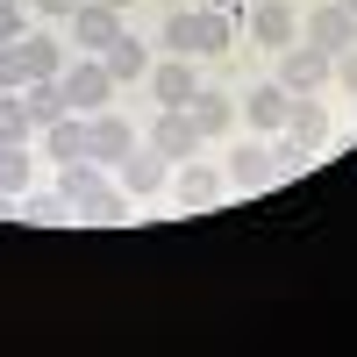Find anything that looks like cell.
<instances>
[{"label": "cell", "instance_id": "cell-11", "mask_svg": "<svg viewBox=\"0 0 357 357\" xmlns=\"http://www.w3.org/2000/svg\"><path fill=\"white\" fill-rule=\"evenodd\" d=\"M151 93H158V107H186V100L200 93L193 57H165V65H151Z\"/></svg>", "mask_w": 357, "mask_h": 357}, {"label": "cell", "instance_id": "cell-28", "mask_svg": "<svg viewBox=\"0 0 357 357\" xmlns=\"http://www.w3.org/2000/svg\"><path fill=\"white\" fill-rule=\"evenodd\" d=\"M29 8H36V15H50V22H57V15H65V22H72V15L86 8V0H29Z\"/></svg>", "mask_w": 357, "mask_h": 357}, {"label": "cell", "instance_id": "cell-3", "mask_svg": "<svg viewBox=\"0 0 357 357\" xmlns=\"http://www.w3.org/2000/svg\"><path fill=\"white\" fill-rule=\"evenodd\" d=\"M329 79H336V57H329V50H314L307 36L279 50V86H286V93H321Z\"/></svg>", "mask_w": 357, "mask_h": 357}, {"label": "cell", "instance_id": "cell-2", "mask_svg": "<svg viewBox=\"0 0 357 357\" xmlns=\"http://www.w3.org/2000/svg\"><path fill=\"white\" fill-rule=\"evenodd\" d=\"M321 143H329V107H321L314 93H293L286 129H279V158H293V165H301L307 151H321Z\"/></svg>", "mask_w": 357, "mask_h": 357}, {"label": "cell", "instance_id": "cell-14", "mask_svg": "<svg viewBox=\"0 0 357 357\" xmlns=\"http://www.w3.org/2000/svg\"><path fill=\"white\" fill-rule=\"evenodd\" d=\"M286 107H293V93H286L279 79H272V86H250V93H243V122L264 129V136H279V129H286Z\"/></svg>", "mask_w": 357, "mask_h": 357}, {"label": "cell", "instance_id": "cell-1", "mask_svg": "<svg viewBox=\"0 0 357 357\" xmlns=\"http://www.w3.org/2000/svg\"><path fill=\"white\" fill-rule=\"evenodd\" d=\"M57 193H65V207H79V215H100V222L129 215V193L107 178L100 158H72V165H57Z\"/></svg>", "mask_w": 357, "mask_h": 357}, {"label": "cell", "instance_id": "cell-26", "mask_svg": "<svg viewBox=\"0 0 357 357\" xmlns=\"http://www.w3.org/2000/svg\"><path fill=\"white\" fill-rule=\"evenodd\" d=\"M336 86L357 100V43H350V50H336Z\"/></svg>", "mask_w": 357, "mask_h": 357}, {"label": "cell", "instance_id": "cell-17", "mask_svg": "<svg viewBox=\"0 0 357 357\" xmlns=\"http://www.w3.org/2000/svg\"><path fill=\"white\" fill-rule=\"evenodd\" d=\"M186 114L200 122V136L215 143V136H229V129H236V93H215V86H200V93L186 100Z\"/></svg>", "mask_w": 357, "mask_h": 357}, {"label": "cell", "instance_id": "cell-22", "mask_svg": "<svg viewBox=\"0 0 357 357\" xmlns=\"http://www.w3.org/2000/svg\"><path fill=\"white\" fill-rule=\"evenodd\" d=\"M158 43H165V57H193V8H172L165 29H158Z\"/></svg>", "mask_w": 357, "mask_h": 357}, {"label": "cell", "instance_id": "cell-19", "mask_svg": "<svg viewBox=\"0 0 357 357\" xmlns=\"http://www.w3.org/2000/svg\"><path fill=\"white\" fill-rule=\"evenodd\" d=\"M22 107H29V122H36V129H50L57 114H72L65 79H29V86H22Z\"/></svg>", "mask_w": 357, "mask_h": 357}, {"label": "cell", "instance_id": "cell-18", "mask_svg": "<svg viewBox=\"0 0 357 357\" xmlns=\"http://www.w3.org/2000/svg\"><path fill=\"white\" fill-rule=\"evenodd\" d=\"M15 50H22V72L29 79H57V72H65V43H57L50 29H29Z\"/></svg>", "mask_w": 357, "mask_h": 357}, {"label": "cell", "instance_id": "cell-24", "mask_svg": "<svg viewBox=\"0 0 357 357\" xmlns=\"http://www.w3.org/2000/svg\"><path fill=\"white\" fill-rule=\"evenodd\" d=\"M29 15H36L29 0H0V43H22L29 36Z\"/></svg>", "mask_w": 357, "mask_h": 357}, {"label": "cell", "instance_id": "cell-30", "mask_svg": "<svg viewBox=\"0 0 357 357\" xmlns=\"http://www.w3.org/2000/svg\"><path fill=\"white\" fill-rule=\"evenodd\" d=\"M336 8H350V15H357V0H336Z\"/></svg>", "mask_w": 357, "mask_h": 357}, {"label": "cell", "instance_id": "cell-5", "mask_svg": "<svg viewBox=\"0 0 357 357\" xmlns=\"http://www.w3.org/2000/svg\"><path fill=\"white\" fill-rule=\"evenodd\" d=\"M114 186H122L129 200H151V193L172 186V158L165 151H129L122 165H114Z\"/></svg>", "mask_w": 357, "mask_h": 357}, {"label": "cell", "instance_id": "cell-27", "mask_svg": "<svg viewBox=\"0 0 357 357\" xmlns=\"http://www.w3.org/2000/svg\"><path fill=\"white\" fill-rule=\"evenodd\" d=\"M29 215H36V222H57V215H65V193H36V200H29Z\"/></svg>", "mask_w": 357, "mask_h": 357}, {"label": "cell", "instance_id": "cell-13", "mask_svg": "<svg viewBox=\"0 0 357 357\" xmlns=\"http://www.w3.org/2000/svg\"><path fill=\"white\" fill-rule=\"evenodd\" d=\"M222 193H229V172L222 165H178V207L200 215V207H215Z\"/></svg>", "mask_w": 357, "mask_h": 357}, {"label": "cell", "instance_id": "cell-15", "mask_svg": "<svg viewBox=\"0 0 357 357\" xmlns=\"http://www.w3.org/2000/svg\"><path fill=\"white\" fill-rule=\"evenodd\" d=\"M229 43H236V15H222V8H193V57H229Z\"/></svg>", "mask_w": 357, "mask_h": 357}, {"label": "cell", "instance_id": "cell-23", "mask_svg": "<svg viewBox=\"0 0 357 357\" xmlns=\"http://www.w3.org/2000/svg\"><path fill=\"white\" fill-rule=\"evenodd\" d=\"M29 136H36V122H29L22 93H0V143H29Z\"/></svg>", "mask_w": 357, "mask_h": 357}, {"label": "cell", "instance_id": "cell-16", "mask_svg": "<svg viewBox=\"0 0 357 357\" xmlns=\"http://www.w3.org/2000/svg\"><path fill=\"white\" fill-rule=\"evenodd\" d=\"M129 151H136V129H129V122H122L114 107H100V114H93V158H100V165L114 172V165H122Z\"/></svg>", "mask_w": 357, "mask_h": 357}, {"label": "cell", "instance_id": "cell-9", "mask_svg": "<svg viewBox=\"0 0 357 357\" xmlns=\"http://www.w3.org/2000/svg\"><path fill=\"white\" fill-rule=\"evenodd\" d=\"M250 36L264 50H286L301 36V15H293V0H250Z\"/></svg>", "mask_w": 357, "mask_h": 357}, {"label": "cell", "instance_id": "cell-29", "mask_svg": "<svg viewBox=\"0 0 357 357\" xmlns=\"http://www.w3.org/2000/svg\"><path fill=\"white\" fill-rule=\"evenodd\" d=\"M207 8H222V15H250V0H207Z\"/></svg>", "mask_w": 357, "mask_h": 357}, {"label": "cell", "instance_id": "cell-31", "mask_svg": "<svg viewBox=\"0 0 357 357\" xmlns=\"http://www.w3.org/2000/svg\"><path fill=\"white\" fill-rule=\"evenodd\" d=\"M107 8H129V0H107Z\"/></svg>", "mask_w": 357, "mask_h": 357}, {"label": "cell", "instance_id": "cell-12", "mask_svg": "<svg viewBox=\"0 0 357 357\" xmlns=\"http://www.w3.org/2000/svg\"><path fill=\"white\" fill-rule=\"evenodd\" d=\"M222 172H229V186H272V172H279V151H272V143H236Z\"/></svg>", "mask_w": 357, "mask_h": 357}, {"label": "cell", "instance_id": "cell-4", "mask_svg": "<svg viewBox=\"0 0 357 357\" xmlns=\"http://www.w3.org/2000/svg\"><path fill=\"white\" fill-rule=\"evenodd\" d=\"M57 79H65L72 114H100V107H114V93H122V86L107 79V65H100V57H86V65H65Z\"/></svg>", "mask_w": 357, "mask_h": 357}, {"label": "cell", "instance_id": "cell-25", "mask_svg": "<svg viewBox=\"0 0 357 357\" xmlns=\"http://www.w3.org/2000/svg\"><path fill=\"white\" fill-rule=\"evenodd\" d=\"M29 86V72H22V50L15 43H0V93H22Z\"/></svg>", "mask_w": 357, "mask_h": 357}, {"label": "cell", "instance_id": "cell-10", "mask_svg": "<svg viewBox=\"0 0 357 357\" xmlns=\"http://www.w3.org/2000/svg\"><path fill=\"white\" fill-rule=\"evenodd\" d=\"M114 36H122V8H107V0H86V8L72 15V43H79V50L100 57Z\"/></svg>", "mask_w": 357, "mask_h": 357}, {"label": "cell", "instance_id": "cell-7", "mask_svg": "<svg viewBox=\"0 0 357 357\" xmlns=\"http://www.w3.org/2000/svg\"><path fill=\"white\" fill-rule=\"evenodd\" d=\"M200 122H193V114L186 107H158V122H151V151H165V158H193L200 151Z\"/></svg>", "mask_w": 357, "mask_h": 357}, {"label": "cell", "instance_id": "cell-6", "mask_svg": "<svg viewBox=\"0 0 357 357\" xmlns=\"http://www.w3.org/2000/svg\"><path fill=\"white\" fill-rule=\"evenodd\" d=\"M301 36H307L314 50H329V57H336V50H350V43H357V15H350V8H336V0H321V8H307V15H301Z\"/></svg>", "mask_w": 357, "mask_h": 357}, {"label": "cell", "instance_id": "cell-20", "mask_svg": "<svg viewBox=\"0 0 357 357\" xmlns=\"http://www.w3.org/2000/svg\"><path fill=\"white\" fill-rule=\"evenodd\" d=\"M100 65H107L114 86H129V79H151V50H143L136 36H114V43L100 50Z\"/></svg>", "mask_w": 357, "mask_h": 357}, {"label": "cell", "instance_id": "cell-8", "mask_svg": "<svg viewBox=\"0 0 357 357\" xmlns=\"http://www.w3.org/2000/svg\"><path fill=\"white\" fill-rule=\"evenodd\" d=\"M43 158L72 165V158H93V114H57L43 129Z\"/></svg>", "mask_w": 357, "mask_h": 357}, {"label": "cell", "instance_id": "cell-21", "mask_svg": "<svg viewBox=\"0 0 357 357\" xmlns=\"http://www.w3.org/2000/svg\"><path fill=\"white\" fill-rule=\"evenodd\" d=\"M29 172H36V165H29V151H22V143H0V193H8V200H22V193H29Z\"/></svg>", "mask_w": 357, "mask_h": 357}]
</instances>
